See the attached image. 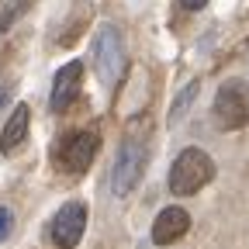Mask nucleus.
I'll use <instances>...</instances> for the list:
<instances>
[{"label":"nucleus","instance_id":"nucleus-7","mask_svg":"<svg viewBox=\"0 0 249 249\" xmlns=\"http://www.w3.org/2000/svg\"><path fill=\"white\" fill-rule=\"evenodd\" d=\"M80 80H83V62H66L55 80H52V93H49V107L55 114H62L73 101H76V93H80Z\"/></svg>","mask_w":249,"mask_h":249},{"label":"nucleus","instance_id":"nucleus-4","mask_svg":"<svg viewBox=\"0 0 249 249\" xmlns=\"http://www.w3.org/2000/svg\"><path fill=\"white\" fill-rule=\"evenodd\" d=\"M218 128L225 132H235V128H246L249 124V97L239 83H225L222 90L214 93V107H211Z\"/></svg>","mask_w":249,"mask_h":249},{"label":"nucleus","instance_id":"nucleus-10","mask_svg":"<svg viewBox=\"0 0 249 249\" xmlns=\"http://www.w3.org/2000/svg\"><path fill=\"white\" fill-rule=\"evenodd\" d=\"M35 4V0H7L4 4V11H0V31H11L14 24H18V18H24L28 14V7Z\"/></svg>","mask_w":249,"mask_h":249},{"label":"nucleus","instance_id":"nucleus-9","mask_svg":"<svg viewBox=\"0 0 249 249\" xmlns=\"http://www.w3.org/2000/svg\"><path fill=\"white\" fill-rule=\"evenodd\" d=\"M28 121H31L28 104H18V107L11 111L7 124H4V135H0V152H7V156H11V152L24 142V135H28Z\"/></svg>","mask_w":249,"mask_h":249},{"label":"nucleus","instance_id":"nucleus-14","mask_svg":"<svg viewBox=\"0 0 249 249\" xmlns=\"http://www.w3.org/2000/svg\"><path fill=\"white\" fill-rule=\"evenodd\" d=\"M7 104V87H0V107Z\"/></svg>","mask_w":249,"mask_h":249},{"label":"nucleus","instance_id":"nucleus-5","mask_svg":"<svg viewBox=\"0 0 249 249\" xmlns=\"http://www.w3.org/2000/svg\"><path fill=\"white\" fill-rule=\"evenodd\" d=\"M83 229H87V208H83V201H70L52 218V242L59 249H73L83 239Z\"/></svg>","mask_w":249,"mask_h":249},{"label":"nucleus","instance_id":"nucleus-13","mask_svg":"<svg viewBox=\"0 0 249 249\" xmlns=\"http://www.w3.org/2000/svg\"><path fill=\"white\" fill-rule=\"evenodd\" d=\"M180 4H183L187 11H201V7H208V0H180Z\"/></svg>","mask_w":249,"mask_h":249},{"label":"nucleus","instance_id":"nucleus-1","mask_svg":"<svg viewBox=\"0 0 249 249\" xmlns=\"http://www.w3.org/2000/svg\"><path fill=\"white\" fill-rule=\"evenodd\" d=\"M211 177H214V160L204 149L191 145V149H183L170 166V191L177 197H191L201 187H208Z\"/></svg>","mask_w":249,"mask_h":249},{"label":"nucleus","instance_id":"nucleus-11","mask_svg":"<svg viewBox=\"0 0 249 249\" xmlns=\"http://www.w3.org/2000/svg\"><path fill=\"white\" fill-rule=\"evenodd\" d=\"M194 97H197V80H191L183 90H180V97H177V104L170 107V124H177L180 121V114H183V107H191L194 104Z\"/></svg>","mask_w":249,"mask_h":249},{"label":"nucleus","instance_id":"nucleus-8","mask_svg":"<svg viewBox=\"0 0 249 249\" xmlns=\"http://www.w3.org/2000/svg\"><path fill=\"white\" fill-rule=\"evenodd\" d=\"M187 229H191V214H187L183 208H163L160 214H156V222H152V242L156 246H170L177 239L187 235Z\"/></svg>","mask_w":249,"mask_h":249},{"label":"nucleus","instance_id":"nucleus-6","mask_svg":"<svg viewBox=\"0 0 249 249\" xmlns=\"http://www.w3.org/2000/svg\"><path fill=\"white\" fill-rule=\"evenodd\" d=\"M93 152H97V135L93 132H76L62 142L59 149V163L66 173H87V166L93 163Z\"/></svg>","mask_w":249,"mask_h":249},{"label":"nucleus","instance_id":"nucleus-12","mask_svg":"<svg viewBox=\"0 0 249 249\" xmlns=\"http://www.w3.org/2000/svg\"><path fill=\"white\" fill-rule=\"evenodd\" d=\"M11 229H14V214H11L7 208H0V242L11 235Z\"/></svg>","mask_w":249,"mask_h":249},{"label":"nucleus","instance_id":"nucleus-2","mask_svg":"<svg viewBox=\"0 0 249 249\" xmlns=\"http://www.w3.org/2000/svg\"><path fill=\"white\" fill-rule=\"evenodd\" d=\"M93 62H97V76L104 87H118L124 70H128V52H124V38L114 24H104L93 38Z\"/></svg>","mask_w":249,"mask_h":249},{"label":"nucleus","instance_id":"nucleus-3","mask_svg":"<svg viewBox=\"0 0 249 249\" xmlns=\"http://www.w3.org/2000/svg\"><path fill=\"white\" fill-rule=\"evenodd\" d=\"M142 170H145V145L142 142H124L118 160H114V170H111L114 197H128L142 180Z\"/></svg>","mask_w":249,"mask_h":249}]
</instances>
